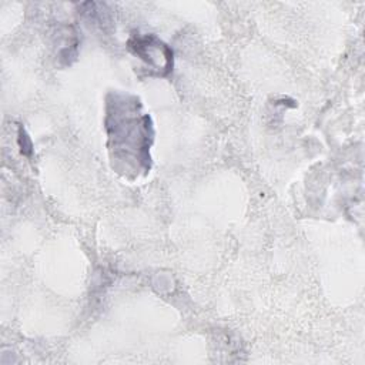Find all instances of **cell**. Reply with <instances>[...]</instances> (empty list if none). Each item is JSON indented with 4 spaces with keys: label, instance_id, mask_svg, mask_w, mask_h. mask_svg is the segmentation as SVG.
Wrapping results in <instances>:
<instances>
[{
    "label": "cell",
    "instance_id": "obj_1",
    "mask_svg": "<svg viewBox=\"0 0 365 365\" xmlns=\"http://www.w3.org/2000/svg\"><path fill=\"white\" fill-rule=\"evenodd\" d=\"M128 48L140 57L158 76H165L173 67V51L155 36H135L128 41Z\"/></svg>",
    "mask_w": 365,
    "mask_h": 365
}]
</instances>
